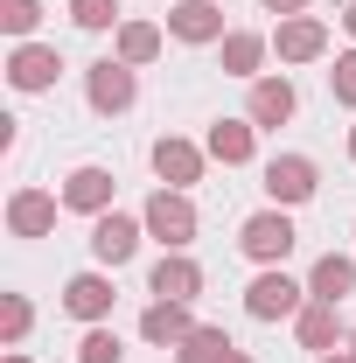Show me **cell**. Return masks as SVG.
<instances>
[{"mask_svg": "<svg viewBox=\"0 0 356 363\" xmlns=\"http://www.w3.org/2000/svg\"><path fill=\"white\" fill-rule=\"evenodd\" d=\"M230 350H238V342H230V328H223V321H196V328L175 342V363H223Z\"/></svg>", "mask_w": 356, "mask_h": 363, "instance_id": "obj_22", "label": "cell"}, {"mask_svg": "<svg viewBox=\"0 0 356 363\" xmlns=\"http://www.w3.org/2000/svg\"><path fill=\"white\" fill-rule=\"evenodd\" d=\"M328 98H335L343 112H356V49L335 56V70H328Z\"/></svg>", "mask_w": 356, "mask_h": 363, "instance_id": "obj_27", "label": "cell"}, {"mask_svg": "<svg viewBox=\"0 0 356 363\" xmlns=\"http://www.w3.org/2000/svg\"><path fill=\"white\" fill-rule=\"evenodd\" d=\"M56 77H63V49L56 43H14L7 49V84L21 91V98L56 91Z\"/></svg>", "mask_w": 356, "mask_h": 363, "instance_id": "obj_12", "label": "cell"}, {"mask_svg": "<svg viewBox=\"0 0 356 363\" xmlns=\"http://www.w3.org/2000/svg\"><path fill=\"white\" fill-rule=\"evenodd\" d=\"M84 105L98 119H119V112H133L140 105V70L133 63H119V56H98L84 63Z\"/></svg>", "mask_w": 356, "mask_h": 363, "instance_id": "obj_4", "label": "cell"}, {"mask_svg": "<svg viewBox=\"0 0 356 363\" xmlns=\"http://www.w3.org/2000/svg\"><path fill=\"white\" fill-rule=\"evenodd\" d=\"M294 245H301V230H294V210H279V203L252 210V217L238 224V252H245L252 266H287Z\"/></svg>", "mask_w": 356, "mask_h": 363, "instance_id": "obj_1", "label": "cell"}, {"mask_svg": "<svg viewBox=\"0 0 356 363\" xmlns=\"http://www.w3.org/2000/svg\"><path fill=\"white\" fill-rule=\"evenodd\" d=\"M161 28H168L175 43H189V49H217L223 35H230V21H223V7H217V0H175Z\"/></svg>", "mask_w": 356, "mask_h": 363, "instance_id": "obj_14", "label": "cell"}, {"mask_svg": "<svg viewBox=\"0 0 356 363\" xmlns=\"http://www.w3.org/2000/svg\"><path fill=\"white\" fill-rule=\"evenodd\" d=\"M77 363H126V342H119V328H112V321L84 328V342H77Z\"/></svg>", "mask_w": 356, "mask_h": 363, "instance_id": "obj_26", "label": "cell"}, {"mask_svg": "<svg viewBox=\"0 0 356 363\" xmlns=\"http://www.w3.org/2000/svg\"><path fill=\"white\" fill-rule=\"evenodd\" d=\"M294 112H301V91L287 70H266V77H252L245 91V119L259 126V133H279V126H294Z\"/></svg>", "mask_w": 356, "mask_h": 363, "instance_id": "obj_8", "label": "cell"}, {"mask_svg": "<svg viewBox=\"0 0 356 363\" xmlns=\"http://www.w3.org/2000/svg\"><path fill=\"white\" fill-rule=\"evenodd\" d=\"M140 217H147V238H154L161 252H189L196 230H203L196 203H189V189H154V196L140 203Z\"/></svg>", "mask_w": 356, "mask_h": 363, "instance_id": "obj_2", "label": "cell"}, {"mask_svg": "<svg viewBox=\"0 0 356 363\" xmlns=\"http://www.w3.org/2000/svg\"><path fill=\"white\" fill-rule=\"evenodd\" d=\"M56 196H63L70 217H105V210H119V175H112L105 161H77Z\"/></svg>", "mask_w": 356, "mask_h": 363, "instance_id": "obj_7", "label": "cell"}, {"mask_svg": "<svg viewBox=\"0 0 356 363\" xmlns=\"http://www.w3.org/2000/svg\"><path fill=\"white\" fill-rule=\"evenodd\" d=\"M28 328H35V301H28V294H0V342L21 350Z\"/></svg>", "mask_w": 356, "mask_h": 363, "instance_id": "obj_23", "label": "cell"}, {"mask_svg": "<svg viewBox=\"0 0 356 363\" xmlns=\"http://www.w3.org/2000/svg\"><path fill=\"white\" fill-rule=\"evenodd\" d=\"M314 363H356V350H328V357H314Z\"/></svg>", "mask_w": 356, "mask_h": 363, "instance_id": "obj_30", "label": "cell"}, {"mask_svg": "<svg viewBox=\"0 0 356 363\" xmlns=\"http://www.w3.org/2000/svg\"><path fill=\"white\" fill-rule=\"evenodd\" d=\"M43 28V0H0V35L7 43H35Z\"/></svg>", "mask_w": 356, "mask_h": 363, "instance_id": "obj_24", "label": "cell"}, {"mask_svg": "<svg viewBox=\"0 0 356 363\" xmlns=\"http://www.w3.org/2000/svg\"><path fill=\"white\" fill-rule=\"evenodd\" d=\"M343 35L356 43V0H343Z\"/></svg>", "mask_w": 356, "mask_h": 363, "instance_id": "obj_29", "label": "cell"}, {"mask_svg": "<svg viewBox=\"0 0 356 363\" xmlns=\"http://www.w3.org/2000/svg\"><path fill=\"white\" fill-rule=\"evenodd\" d=\"M161 49H168V28H161V21H140V14H126V21H119V35H112V56H119V63H133V70H147Z\"/></svg>", "mask_w": 356, "mask_h": 363, "instance_id": "obj_21", "label": "cell"}, {"mask_svg": "<svg viewBox=\"0 0 356 363\" xmlns=\"http://www.w3.org/2000/svg\"><path fill=\"white\" fill-rule=\"evenodd\" d=\"M272 56H279L287 70L321 63V56H328V21H321V14H287V21H272Z\"/></svg>", "mask_w": 356, "mask_h": 363, "instance_id": "obj_11", "label": "cell"}, {"mask_svg": "<svg viewBox=\"0 0 356 363\" xmlns=\"http://www.w3.org/2000/svg\"><path fill=\"white\" fill-rule=\"evenodd\" d=\"M189 328H196V308L189 301H147L140 308V342H154V350H175Z\"/></svg>", "mask_w": 356, "mask_h": 363, "instance_id": "obj_19", "label": "cell"}, {"mask_svg": "<svg viewBox=\"0 0 356 363\" xmlns=\"http://www.w3.org/2000/svg\"><path fill=\"white\" fill-rule=\"evenodd\" d=\"M56 210H63V196L56 189H35V182H21L14 196H7V230L21 238V245H35L56 230Z\"/></svg>", "mask_w": 356, "mask_h": 363, "instance_id": "obj_13", "label": "cell"}, {"mask_svg": "<svg viewBox=\"0 0 356 363\" xmlns=\"http://www.w3.org/2000/svg\"><path fill=\"white\" fill-rule=\"evenodd\" d=\"M0 363H35V357H21V350H7V357H0Z\"/></svg>", "mask_w": 356, "mask_h": 363, "instance_id": "obj_32", "label": "cell"}, {"mask_svg": "<svg viewBox=\"0 0 356 363\" xmlns=\"http://www.w3.org/2000/svg\"><path fill=\"white\" fill-rule=\"evenodd\" d=\"M112 308H119V286H112L105 266H84V272L63 279V315H70V321L98 328V321H112Z\"/></svg>", "mask_w": 356, "mask_h": 363, "instance_id": "obj_9", "label": "cell"}, {"mask_svg": "<svg viewBox=\"0 0 356 363\" xmlns=\"http://www.w3.org/2000/svg\"><path fill=\"white\" fill-rule=\"evenodd\" d=\"M350 350H356V335H350Z\"/></svg>", "mask_w": 356, "mask_h": 363, "instance_id": "obj_34", "label": "cell"}, {"mask_svg": "<svg viewBox=\"0 0 356 363\" xmlns=\"http://www.w3.org/2000/svg\"><path fill=\"white\" fill-rule=\"evenodd\" d=\"M217 63H223V77H266V63H272V35H259V28H230L217 43Z\"/></svg>", "mask_w": 356, "mask_h": 363, "instance_id": "obj_18", "label": "cell"}, {"mask_svg": "<svg viewBox=\"0 0 356 363\" xmlns=\"http://www.w3.org/2000/svg\"><path fill=\"white\" fill-rule=\"evenodd\" d=\"M259 7H266V14H279V21H287V14H308V0H259Z\"/></svg>", "mask_w": 356, "mask_h": 363, "instance_id": "obj_28", "label": "cell"}, {"mask_svg": "<svg viewBox=\"0 0 356 363\" xmlns=\"http://www.w3.org/2000/svg\"><path fill=\"white\" fill-rule=\"evenodd\" d=\"M350 321H343V308L335 301H308L301 315H294V342L301 350H314V357H328V350H350Z\"/></svg>", "mask_w": 356, "mask_h": 363, "instance_id": "obj_15", "label": "cell"}, {"mask_svg": "<svg viewBox=\"0 0 356 363\" xmlns=\"http://www.w3.org/2000/svg\"><path fill=\"white\" fill-rule=\"evenodd\" d=\"M140 245H147V217L140 210H105V217H91V266L119 272L140 259Z\"/></svg>", "mask_w": 356, "mask_h": 363, "instance_id": "obj_3", "label": "cell"}, {"mask_svg": "<svg viewBox=\"0 0 356 363\" xmlns=\"http://www.w3.org/2000/svg\"><path fill=\"white\" fill-rule=\"evenodd\" d=\"M203 147H210V161H223V168H252L259 161V126L238 112H223V119H210V133H203Z\"/></svg>", "mask_w": 356, "mask_h": 363, "instance_id": "obj_16", "label": "cell"}, {"mask_svg": "<svg viewBox=\"0 0 356 363\" xmlns=\"http://www.w3.org/2000/svg\"><path fill=\"white\" fill-rule=\"evenodd\" d=\"M147 294H154V301H189V308H196V294H203V266H196L189 252H161L154 272H147Z\"/></svg>", "mask_w": 356, "mask_h": 363, "instance_id": "obj_17", "label": "cell"}, {"mask_svg": "<svg viewBox=\"0 0 356 363\" xmlns=\"http://www.w3.org/2000/svg\"><path fill=\"white\" fill-rule=\"evenodd\" d=\"M147 161H154L161 189H196L203 168H210V147H203V140H182V133H161L147 147Z\"/></svg>", "mask_w": 356, "mask_h": 363, "instance_id": "obj_10", "label": "cell"}, {"mask_svg": "<svg viewBox=\"0 0 356 363\" xmlns=\"http://www.w3.org/2000/svg\"><path fill=\"white\" fill-rule=\"evenodd\" d=\"M70 21L84 28V35H119V0H70Z\"/></svg>", "mask_w": 356, "mask_h": 363, "instance_id": "obj_25", "label": "cell"}, {"mask_svg": "<svg viewBox=\"0 0 356 363\" xmlns=\"http://www.w3.org/2000/svg\"><path fill=\"white\" fill-rule=\"evenodd\" d=\"M308 308V279H294L287 266H259V279L245 286V315L252 321H294Z\"/></svg>", "mask_w": 356, "mask_h": 363, "instance_id": "obj_5", "label": "cell"}, {"mask_svg": "<svg viewBox=\"0 0 356 363\" xmlns=\"http://www.w3.org/2000/svg\"><path fill=\"white\" fill-rule=\"evenodd\" d=\"M350 294H356V252H321L308 266V301H335L343 308Z\"/></svg>", "mask_w": 356, "mask_h": 363, "instance_id": "obj_20", "label": "cell"}, {"mask_svg": "<svg viewBox=\"0 0 356 363\" xmlns=\"http://www.w3.org/2000/svg\"><path fill=\"white\" fill-rule=\"evenodd\" d=\"M223 363H252V350H230V357H223Z\"/></svg>", "mask_w": 356, "mask_h": 363, "instance_id": "obj_31", "label": "cell"}, {"mask_svg": "<svg viewBox=\"0 0 356 363\" xmlns=\"http://www.w3.org/2000/svg\"><path fill=\"white\" fill-rule=\"evenodd\" d=\"M343 147H350V161H356V126H350V140H343Z\"/></svg>", "mask_w": 356, "mask_h": 363, "instance_id": "obj_33", "label": "cell"}, {"mask_svg": "<svg viewBox=\"0 0 356 363\" xmlns=\"http://www.w3.org/2000/svg\"><path fill=\"white\" fill-rule=\"evenodd\" d=\"M259 189H266V203L279 210H301L321 196V168H314V154H272L266 168H259Z\"/></svg>", "mask_w": 356, "mask_h": 363, "instance_id": "obj_6", "label": "cell"}]
</instances>
